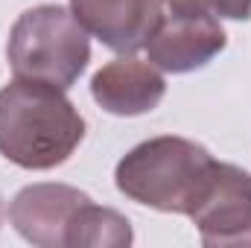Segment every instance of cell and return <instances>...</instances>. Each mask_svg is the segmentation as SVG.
<instances>
[{
	"mask_svg": "<svg viewBox=\"0 0 251 248\" xmlns=\"http://www.w3.org/2000/svg\"><path fill=\"white\" fill-rule=\"evenodd\" d=\"M164 76L152 62L140 59H114L91 82L94 99L117 117H137L152 111L164 99Z\"/></svg>",
	"mask_w": 251,
	"mask_h": 248,
	"instance_id": "obj_8",
	"label": "cell"
},
{
	"mask_svg": "<svg viewBox=\"0 0 251 248\" xmlns=\"http://www.w3.org/2000/svg\"><path fill=\"white\" fill-rule=\"evenodd\" d=\"M85 137V120L62 88L15 79L0 91V155L24 170L64 164Z\"/></svg>",
	"mask_w": 251,
	"mask_h": 248,
	"instance_id": "obj_1",
	"label": "cell"
},
{
	"mask_svg": "<svg viewBox=\"0 0 251 248\" xmlns=\"http://www.w3.org/2000/svg\"><path fill=\"white\" fill-rule=\"evenodd\" d=\"M213 15L231 18V21H249L251 0H213Z\"/></svg>",
	"mask_w": 251,
	"mask_h": 248,
	"instance_id": "obj_10",
	"label": "cell"
},
{
	"mask_svg": "<svg viewBox=\"0 0 251 248\" xmlns=\"http://www.w3.org/2000/svg\"><path fill=\"white\" fill-rule=\"evenodd\" d=\"M170 15H213V0H164Z\"/></svg>",
	"mask_w": 251,
	"mask_h": 248,
	"instance_id": "obj_11",
	"label": "cell"
},
{
	"mask_svg": "<svg viewBox=\"0 0 251 248\" xmlns=\"http://www.w3.org/2000/svg\"><path fill=\"white\" fill-rule=\"evenodd\" d=\"M0 219H3V201H0Z\"/></svg>",
	"mask_w": 251,
	"mask_h": 248,
	"instance_id": "obj_12",
	"label": "cell"
},
{
	"mask_svg": "<svg viewBox=\"0 0 251 248\" xmlns=\"http://www.w3.org/2000/svg\"><path fill=\"white\" fill-rule=\"evenodd\" d=\"M91 198L67 184H32L24 187L12 204L9 219L15 231L41 248H64L73 240L76 219Z\"/></svg>",
	"mask_w": 251,
	"mask_h": 248,
	"instance_id": "obj_5",
	"label": "cell"
},
{
	"mask_svg": "<svg viewBox=\"0 0 251 248\" xmlns=\"http://www.w3.org/2000/svg\"><path fill=\"white\" fill-rule=\"evenodd\" d=\"M131 243V228L128 219L120 213L108 210V207H97L94 201H88L76 219L73 228V240L70 246H102V248H120Z\"/></svg>",
	"mask_w": 251,
	"mask_h": 248,
	"instance_id": "obj_9",
	"label": "cell"
},
{
	"mask_svg": "<svg viewBox=\"0 0 251 248\" xmlns=\"http://www.w3.org/2000/svg\"><path fill=\"white\" fill-rule=\"evenodd\" d=\"M190 219L204 246H251V175L231 164H213Z\"/></svg>",
	"mask_w": 251,
	"mask_h": 248,
	"instance_id": "obj_4",
	"label": "cell"
},
{
	"mask_svg": "<svg viewBox=\"0 0 251 248\" xmlns=\"http://www.w3.org/2000/svg\"><path fill=\"white\" fill-rule=\"evenodd\" d=\"M225 47L216 15H167L146 41L149 62L167 73H187L207 64Z\"/></svg>",
	"mask_w": 251,
	"mask_h": 248,
	"instance_id": "obj_6",
	"label": "cell"
},
{
	"mask_svg": "<svg viewBox=\"0 0 251 248\" xmlns=\"http://www.w3.org/2000/svg\"><path fill=\"white\" fill-rule=\"evenodd\" d=\"M207 149L184 137H155L134 146L117 164V187L128 198L164 210L187 213L196 207L213 170Z\"/></svg>",
	"mask_w": 251,
	"mask_h": 248,
	"instance_id": "obj_2",
	"label": "cell"
},
{
	"mask_svg": "<svg viewBox=\"0 0 251 248\" xmlns=\"http://www.w3.org/2000/svg\"><path fill=\"white\" fill-rule=\"evenodd\" d=\"M6 56L15 79L67 91L91 59V44L73 12L62 6H35L15 21Z\"/></svg>",
	"mask_w": 251,
	"mask_h": 248,
	"instance_id": "obj_3",
	"label": "cell"
},
{
	"mask_svg": "<svg viewBox=\"0 0 251 248\" xmlns=\"http://www.w3.org/2000/svg\"><path fill=\"white\" fill-rule=\"evenodd\" d=\"M76 21L85 32L97 35L117 53L146 47L164 18V0H70Z\"/></svg>",
	"mask_w": 251,
	"mask_h": 248,
	"instance_id": "obj_7",
	"label": "cell"
}]
</instances>
